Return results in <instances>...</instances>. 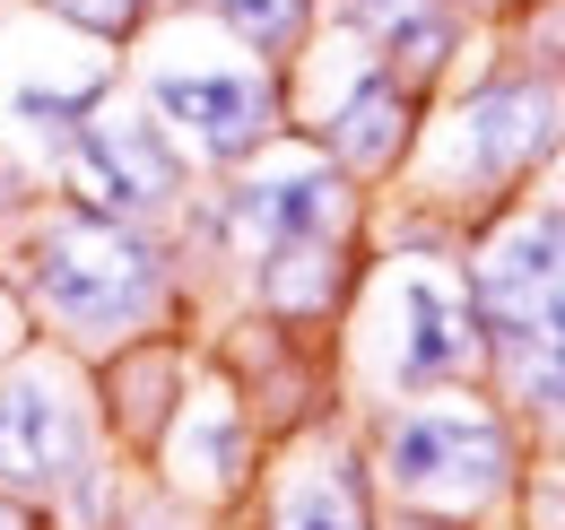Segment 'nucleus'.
Instances as JSON below:
<instances>
[{
  "label": "nucleus",
  "mask_w": 565,
  "mask_h": 530,
  "mask_svg": "<svg viewBox=\"0 0 565 530\" xmlns=\"http://www.w3.org/2000/svg\"><path fill=\"white\" fill-rule=\"evenodd\" d=\"M0 278L26 314V331L62 339L71 357H114L131 339L192 331L201 322V287L174 244V226L140 218H105L87 200L44 192L9 235H0Z\"/></svg>",
  "instance_id": "f257e3e1"
},
{
  "label": "nucleus",
  "mask_w": 565,
  "mask_h": 530,
  "mask_svg": "<svg viewBox=\"0 0 565 530\" xmlns=\"http://www.w3.org/2000/svg\"><path fill=\"white\" fill-rule=\"evenodd\" d=\"M557 157H565V70L513 53V62H488L435 87L418 148L401 166V200L444 218L470 244L495 209H513L531 183H548Z\"/></svg>",
  "instance_id": "f03ea898"
},
{
  "label": "nucleus",
  "mask_w": 565,
  "mask_h": 530,
  "mask_svg": "<svg viewBox=\"0 0 565 530\" xmlns=\"http://www.w3.org/2000/svg\"><path fill=\"white\" fill-rule=\"evenodd\" d=\"M331 365H340L349 409L488 383V331L470 305L461 244L452 235H374L365 278L331 331Z\"/></svg>",
  "instance_id": "7ed1b4c3"
},
{
  "label": "nucleus",
  "mask_w": 565,
  "mask_h": 530,
  "mask_svg": "<svg viewBox=\"0 0 565 530\" xmlns=\"http://www.w3.org/2000/svg\"><path fill=\"white\" fill-rule=\"evenodd\" d=\"M349 417H356L383 513L426 522V530H495L504 513H522L531 435L488 383L374 400V409H349Z\"/></svg>",
  "instance_id": "20e7f679"
},
{
  "label": "nucleus",
  "mask_w": 565,
  "mask_h": 530,
  "mask_svg": "<svg viewBox=\"0 0 565 530\" xmlns=\"http://www.w3.org/2000/svg\"><path fill=\"white\" fill-rule=\"evenodd\" d=\"M488 331V392L522 417L531 453L565 469V192H522L461 244Z\"/></svg>",
  "instance_id": "39448f33"
},
{
  "label": "nucleus",
  "mask_w": 565,
  "mask_h": 530,
  "mask_svg": "<svg viewBox=\"0 0 565 530\" xmlns=\"http://www.w3.org/2000/svg\"><path fill=\"white\" fill-rule=\"evenodd\" d=\"M122 87L174 131L201 174H226L287 131V70L226 44L201 9H157V26L122 53Z\"/></svg>",
  "instance_id": "423d86ee"
},
{
  "label": "nucleus",
  "mask_w": 565,
  "mask_h": 530,
  "mask_svg": "<svg viewBox=\"0 0 565 530\" xmlns=\"http://www.w3.org/2000/svg\"><path fill=\"white\" fill-rule=\"evenodd\" d=\"M426 105L435 96H418L401 70L374 62V44H356L340 26H313V44L287 62V131H305L365 192H392L401 183Z\"/></svg>",
  "instance_id": "0eeeda50"
},
{
  "label": "nucleus",
  "mask_w": 565,
  "mask_h": 530,
  "mask_svg": "<svg viewBox=\"0 0 565 530\" xmlns=\"http://www.w3.org/2000/svg\"><path fill=\"white\" fill-rule=\"evenodd\" d=\"M96 453H114V444H105V417H96L87 357H71L44 331H26L0 357V496L53 513V496Z\"/></svg>",
  "instance_id": "6e6552de"
},
{
  "label": "nucleus",
  "mask_w": 565,
  "mask_h": 530,
  "mask_svg": "<svg viewBox=\"0 0 565 530\" xmlns=\"http://www.w3.org/2000/svg\"><path fill=\"white\" fill-rule=\"evenodd\" d=\"M262 462H270V435H262L253 400L235 392V374L201 348V357H192V383H183V400H174V417L157 426V444H148L140 469L166 487V496H183L192 513L226 522V513L253 505Z\"/></svg>",
  "instance_id": "1a4fd4ad"
},
{
  "label": "nucleus",
  "mask_w": 565,
  "mask_h": 530,
  "mask_svg": "<svg viewBox=\"0 0 565 530\" xmlns=\"http://www.w3.org/2000/svg\"><path fill=\"white\" fill-rule=\"evenodd\" d=\"M62 200H87V209H105V218H140V226H174V209L201 192V166L174 148V131L148 114L140 96H114V105H96L78 139L53 157V174H44Z\"/></svg>",
  "instance_id": "9d476101"
},
{
  "label": "nucleus",
  "mask_w": 565,
  "mask_h": 530,
  "mask_svg": "<svg viewBox=\"0 0 565 530\" xmlns=\"http://www.w3.org/2000/svg\"><path fill=\"white\" fill-rule=\"evenodd\" d=\"M253 530H383V496H374L349 409L270 444L262 487H253Z\"/></svg>",
  "instance_id": "9b49d317"
},
{
  "label": "nucleus",
  "mask_w": 565,
  "mask_h": 530,
  "mask_svg": "<svg viewBox=\"0 0 565 530\" xmlns=\"http://www.w3.org/2000/svg\"><path fill=\"white\" fill-rule=\"evenodd\" d=\"M114 96H122V53H105V44H87L71 70L62 62H18L0 78V139L53 174V157L78 139V123L96 105H114Z\"/></svg>",
  "instance_id": "f8f14e48"
},
{
  "label": "nucleus",
  "mask_w": 565,
  "mask_h": 530,
  "mask_svg": "<svg viewBox=\"0 0 565 530\" xmlns=\"http://www.w3.org/2000/svg\"><path fill=\"white\" fill-rule=\"evenodd\" d=\"M192 357H201L192 331H157V339H131V348H114V357L87 365V374H96L105 444H114L122 462H148L157 426L174 417V400H183V383H192Z\"/></svg>",
  "instance_id": "ddd939ff"
},
{
  "label": "nucleus",
  "mask_w": 565,
  "mask_h": 530,
  "mask_svg": "<svg viewBox=\"0 0 565 530\" xmlns=\"http://www.w3.org/2000/svg\"><path fill=\"white\" fill-rule=\"evenodd\" d=\"M201 18H210L226 44H244V53H262V62H296L305 44H313V26H322V0H192Z\"/></svg>",
  "instance_id": "4468645a"
},
{
  "label": "nucleus",
  "mask_w": 565,
  "mask_h": 530,
  "mask_svg": "<svg viewBox=\"0 0 565 530\" xmlns=\"http://www.w3.org/2000/svg\"><path fill=\"white\" fill-rule=\"evenodd\" d=\"M35 18H53L62 35H78V44H105V53H131L148 26H157V9L166 0H26Z\"/></svg>",
  "instance_id": "2eb2a0df"
},
{
  "label": "nucleus",
  "mask_w": 565,
  "mask_h": 530,
  "mask_svg": "<svg viewBox=\"0 0 565 530\" xmlns=\"http://www.w3.org/2000/svg\"><path fill=\"white\" fill-rule=\"evenodd\" d=\"M0 530H53L44 505H18V496H0Z\"/></svg>",
  "instance_id": "dca6fc26"
},
{
  "label": "nucleus",
  "mask_w": 565,
  "mask_h": 530,
  "mask_svg": "<svg viewBox=\"0 0 565 530\" xmlns=\"http://www.w3.org/2000/svg\"><path fill=\"white\" fill-rule=\"evenodd\" d=\"M166 9H192V0H166Z\"/></svg>",
  "instance_id": "f3484780"
},
{
  "label": "nucleus",
  "mask_w": 565,
  "mask_h": 530,
  "mask_svg": "<svg viewBox=\"0 0 565 530\" xmlns=\"http://www.w3.org/2000/svg\"><path fill=\"white\" fill-rule=\"evenodd\" d=\"M513 9H522V0H513Z\"/></svg>",
  "instance_id": "a211bd4d"
},
{
  "label": "nucleus",
  "mask_w": 565,
  "mask_h": 530,
  "mask_svg": "<svg viewBox=\"0 0 565 530\" xmlns=\"http://www.w3.org/2000/svg\"><path fill=\"white\" fill-rule=\"evenodd\" d=\"M0 9H9V0H0Z\"/></svg>",
  "instance_id": "6ab92c4d"
}]
</instances>
